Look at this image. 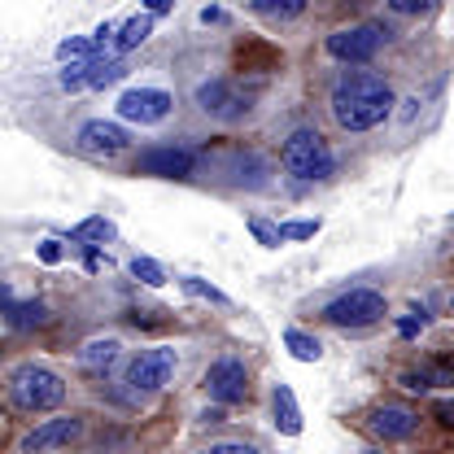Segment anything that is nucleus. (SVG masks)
<instances>
[{
    "label": "nucleus",
    "mask_w": 454,
    "mask_h": 454,
    "mask_svg": "<svg viewBox=\"0 0 454 454\" xmlns=\"http://www.w3.org/2000/svg\"><path fill=\"white\" fill-rule=\"evenodd\" d=\"M385 293H376V288H349V293H340L333 297L328 306H324V319L328 324H337V328H367V324H376V319H385Z\"/></svg>",
    "instance_id": "obj_5"
},
{
    "label": "nucleus",
    "mask_w": 454,
    "mask_h": 454,
    "mask_svg": "<svg viewBox=\"0 0 454 454\" xmlns=\"http://www.w3.org/2000/svg\"><path fill=\"white\" fill-rule=\"evenodd\" d=\"M271 411H276V433L284 437H301V406L288 385H276L271 389Z\"/></svg>",
    "instance_id": "obj_15"
},
{
    "label": "nucleus",
    "mask_w": 454,
    "mask_h": 454,
    "mask_svg": "<svg viewBox=\"0 0 454 454\" xmlns=\"http://www.w3.org/2000/svg\"><path fill=\"white\" fill-rule=\"evenodd\" d=\"M367 428H372V437H380V442H411V437L419 433V415H415L411 406L385 402V406H376V411L367 415Z\"/></svg>",
    "instance_id": "obj_13"
},
{
    "label": "nucleus",
    "mask_w": 454,
    "mask_h": 454,
    "mask_svg": "<svg viewBox=\"0 0 454 454\" xmlns=\"http://www.w3.org/2000/svg\"><path fill=\"white\" fill-rule=\"evenodd\" d=\"M79 437H83V419H79V415H61V419L35 424V428L18 442V450L22 454H49V450L70 446V442H79Z\"/></svg>",
    "instance_id": "obj_11"
},
{
    "label": "nucleus",
    "mask_w": 454,
    "mask_h": 454,
    "mask_svg": "<svg viewBox=\"0 0 454 454\" xmlns=\"http://www.w3.org/2000/svg\"><path fill=\"white\" fill-rule=\"evenodd\" d=\"M149 35H153V13H136V18H127V22L118 27L114 49H118V53H131V49H140Z\"/></svg>",
    "instance_id": "obj_16"
},
{
    "label": "nucleus",
    "mask_w": 454,
    "mask_h": 454,
    "mask_svg": "<svg viewBox=\"0 0 454 454\" xmlns=\"http://www.w3.org/2000/svg\"><path fill=\"white\" fill-rule=\"evenodd\" d=\"M284 349H288L297 363H319V358H324L319 337H310V333H301V328H284Z\"/></svg>",
    "instance_id": "obj_20"
},
{
    "label": "nucleus",
    "mask_w": 454,
    "mask_h": 454,
    "mask_svg": "<svg viewBox=\"0 0 454 454\" xmlns=\"http://www.w3.org/2000/svg\"><path fill=\"white\" fill-rule=\"evenodd\" d=\"M197 110L219 118V122H240L254 110V101L236 79H206V83H197Z\"/></svg>",
    "instance_id": "obj_7"
},
{
    "label": "nucleus",
    "mask_w": 454,
    "mask_h": 454,
    "mask_svg": "<svg viewBox=\"0 0 454 454\" xmlns=\"http://www.w3.org/2000/svg\"><path fill=\"white\" fill-rule=\"evenodd\" d=\"M201 389L210 394V402H219V406H236V402H245L249 397V367L240 363V358H215L210 367H206V376H201Z\"/></svg>",
    "instance_id": "obj_8"
},
{
    "label": "nucleus",
    "mask_w": 454,
    "mask_h": 454,
    "mask_svg": "<svg viewBox=\"0 0 454 454\" xmlns=\"http://www.w3.org/2000/svg\"><path fill=\"white\" fill-rule=\"evenodd\" d=\"M319 219H293V223H280V236L284 240H310V236H319Z\"/></svg>",
    "instance_id": "obj_26"
},
{
    "label": "nucleus",
    "mask_w": 454,
    "mask_h": 454,
    "mask_svg": "<svg viewBox=\"0 0 454 454\" xmlns=\"http://www.w3.org/2000/svg\"><path fill=\"white\" fill-rule=\"evenodd\" d=\"M424 372H428L433 385H454V358H437V363H428Z\"/></svg>",
    "instance_id": "obj_30"
},
{
    "label": "nucleus",
    "mask_w": 454,
    "mask_h": 454,
    "mask_svg": "<svg viewBox=\"0 0 454 454\" xmlns=\"http://www.w3.org/2000/svg\"><path fill=\"white\" fill-rule=\"evenodd\" d=\"M197 454H258V450H254V446H245V442H219V446L197 450Z\"/></svg>",
    "instance_id": "obj_32"
},
{
    "label": "nucleus",
    "mask_w": 454,
    "mask_h": 454,
    "mask_svg": "<svg viewBox=\"0 0 454 454\" xmlns=\"http://www.w3.org/2000/svg\"><path fill=\"white\" fill-rule=\"evenodd\" d=\"M419 328H428V310L415 301V306H411V315H402V319H397V337L411 340V337H419Z\"/></svg>",
    "instance_id": "obj_25"
},
{
    "label": "nucleus",
    "mask_w": 454,
    "mask_h": 454,
    "mask_svg": "<svg viewBox=\"0 0 454 454\" xmlns=\"http://www.w3.org/2000/svg\"><path fill=\"white\" fill-rule=\"evenodd\" d=\"M114 240V223L110 219H101V215H92V219H83L79 227H70V245H88V249H97V245H106Z\"/></svg>",
    "instance_id": "obj_19"
},
{
    "label": "nucleus",
    "mask_w": 454,
    "mask_h": 454,
    "mask_svg": "<svg viewBox=\"0 0 454 454\" xmlns=\"http://www.w3.org/2000/svg\"><path fill=\"white\" fill-rule=\"evenodd\" d=\"M367 454H380V450H367Z\"/></svg>",
    "instance_id": "obj_38"
},
{
    "label": "nucleus",
    "mask_w": 454,
    "mask_h": 454,
    "mask_svg": "<svg viewBox=\"0 0 454 454\" xmlns=\"http://www.w3.org/2000/svg\"><path fill=\"white\" fill-rule=\"evenodd\" d=\"M118 79H127V61H118V57H92L88 61V88H114Z\"/></svg>",
    "instance_id": "obj_18"
},
{
    "label": "nucleus",
    "mask_w": 454,
    "mask_h": 454,
    "mask_svg": "<svg viewBox=\"0 0 454 454\" xmlns=\"http://www.w3.org/2000/svg\"><path fill=\"white\" fill-rule=\"evenodd\" d=\"M57 83H61L66 92H79V88H88V61H83V66H66Z\"/></svg>",
    "instance_id": "obj_29"
},
{
    "label": "nucleus",
    "mask_w": 454,
    "mask_h": 454,
    "mask_svg": "<svg viewBox=\"0 0 454 454\" xmlns=\"http://www.w3.org/2000/svg\"><path fill=\"white\" fill-rule=\"evenodd\" d=\"M450 310H454V297H450Z\"/></svg>",
    "instance_id": "obj_39"
},
{
    "label": "nucleus",
    "mask_w": 454,
    "mask_h": 454,
    "mask_svg": "<svg viewBox=\"0 0 454 454\" xmlns=\"http://www.w3.org/2000/svg\"><path fill=\"white\" fill-rule=\"evenodd\" d=\"M175 106V97L162 92V88H127L122 97H118V118L122 122H140V127H149V122H162Z\"/></svg>",
    "instance_id": "obj_10"
},
{
    "label": "nucleus",
    "mask_w": 454,
    "mask_h": 454,
    "mask_svg": "<svg viewBox=\"0 0 454 454\" xmlns=\"http://www.w3.org/2000/svg\"><path fill=\"white\" fill-rule=\"evenodd\" d=\"M280 167L293 179H301V184H319V179H328L337 170V158H333V145L315 127H297L280 145Z\"/></svg>",
    "instance_id": "obj_2"
},
{
    "label": "nucleus",
    "mask_w": 454,
    "mask_h": 454,
    "mask_svg": "<svg viewBox=\"0 0 454 454\" xmlns=\"http://www.w3.org/2000/svg\"><path fill=\"white\" fill-rule=\"evenodd\" d=\"M385 40H389V31L380 22H354V27H340L328 35V57L349 61V66H367L385 49Z\"/></svg>",
    "instance_id": "obj_6"
},
{
    "label": "nucleus",
    "mask_w": 454,
    "mask_h": 454,
    "mask_svg": "<svg viewBox=\"0 0 454 454\" xmlns=\"http://www.w3.org/2000/svg\"><path fill=\"white\" fill-rule=\"evenodd\" d=\"M249 231H254V240L262 245V249H280V227H271L267 219H249Z\"/></svg>",
    "instance_id": "obj_27"
},
{
    "label": "nucleus",
    "mask_w": 454,
    "mask_h": 454,
    "mask_svg": "<svg viewBox=\"0 0 454 454\" xmlns=\"http://www.w3.org/2000/svg\"><path fill=\"white\" fill-rule=\"evenodd\" d=\"M192 170H197V153L188 145H149L136 158V175L149 179H188Z\"/></svg>",
    "instance_id": "obj_9"
},
{
    "label": "nucleus",
    "mask_w": 454,
    "mask_h": 454,
    "mask_svg": "<svg viewBox=\"0 0 454 454\" xmlns=\"http://www.w3.org/2000/svg\"><path fill=\"white\" fill-rule=\"evenodd\" d=\"M175 367H179V358H175V349H167V345H158V349H140V354L127 363L122 385H127L136 397L162 394L170 380H175Z\"/></svg>",
    "instance_id": "obj_4"
},
{
    "label": "nucleus",
    "mask_w": 454,
    "mask_h": 454,
    "mask_svg": "<svg viewBox=\"0 0 454 454\" xmlns=\"http://www.w3.org/2000/svg\"><path fill=\"white\" fill-rule=\"evenodd\" d=\"M40 262H49V267L61 262V240H40Z\"/></svg>",
    "instance_id": "obj_33"
},
{
    "label": "nucleus",
    "mask_w": 454,
    "mask_h": 454,
    "mask_svg": "<svg viewBox=\"0 0 454 454\" xmlns=\"http://www.w3.org/2000/svg\"><path fill=\"white\" fill-rule=\"evenodd\" d=\"M328 110H333L340 131H372L394 110V88L376 70H349L345 79H337Z\"/></svg>",
    "instance_id": "obj_1"
},
{
    "label": "nucleus",
    "mask_w": 454,
    "mask_h": 454,
    "mask_svg": "<svg viewBox=\"0 0 454 454\" xmlns=\"http://www.w3.org/2000/svg\"><path fill=\"white\" fill-rule=\"evenodd\" d=\"M170 4H175V0H145V13H153V18H158V13H167Z\"/></svg>",
    "instance_id": "obj_36"
},
{
    "label": "nucleus",
    "mask_w": 454,
    "mask_h": 454,
    "mask_svg": "<svg viewBox=\"0 0 454 454\" xmlns=\"http://www.w3.org/2000/svg\"><path fill=\"white\" fill-rule=\"evenodd\" d=\"M127 271H131V276H136L140 284H149V288H162V284H167L162 262H153V258H145V254H136V258L127 262Z\"/></svg>",
    "instance_id": "obj_23"
},
{
    "label": "nucleus",
    "mask_w": 454,
    "mask_h": 454,
    "mask_svg": "<svg viewBox=\"0 0 454 454\" xmlns=\"http://www.w3.org/2000/svg\"><path fill=\"white\" fill-rule=\"evenodd\" d=\"M4 324H9L13 333L44 328V324H49V306H44V301H13V293H4Z\"/></svg>",
    "instance_id": "obj_14"
},
{
    "label": "nucleus",
    "mask_w": 454,
    "mask_h": 454,
    "mask_svg": "<svg viewBox=\"0 0 454 454\" xmlns=\"http://www.w3.org/2000/svg\"><path fill=\"white\" fill-rule=\"evenodd\" d=\"M114 35H118V27H114V22H101V27L92 31V40H97V49H101L106 40H114Z\"/></svg>",
    "instance_id": "obj_35"
},
{
    "label": "nucleus",
    "mask_w": 454,
    "mask_h": 454,
    "mask_svg": "<svg viewBox=\"0 0 454 454\" xmlns=\"http://www.w3.org/2000/svg\"><path fill=\"white\" fill-rule=\"evenodd\" d=\"M118 337H97V340H88L83 349H79V363L83 367H92V372H106V367H114L118 363Z\"/></svg>",
    "instance_id": "obj_17"
},
{
    "label": "nucleus",
    "mask_w": 454,
    "mask_h": 454,
    "mask_svg": "<svg viewBox=\"0 0 454 454\" xmlns=\"http://www.w3.org/2000/svg\"><path fill=\"white\" fill-rule=\"evenodd\" d=\"M310 0H254V13L258 18H271V22H288V18H301Z\"/></svg>",
    "instance_id": "obj_21"
},
{
    "label": "nucleus",
    "mask_w": 454,
    "mask_h": 454,
    "mask_svg": "<svg viewBox=\"0 0 454 454\" xmlns=\"http://www.w3.org/2000/svg\"><path fill=\"white\" fill-rule=\"evenodd\" d=\"M433 411H437V419H442V424H450V428H454V397H442Z\"/></svg>",
    "instance_id": "obj_34"
},
{
    "label": "nucleus",
    "mask_w": 454,
    "mask_h": 454,
    "mask_svg": "<svg viewBox=\"0 0 454 454\" xmlns=\"http://www.w3.org/2000/svg\"><path fill=\"white\" fill-rule=\"evenodd\" d=\"M74 140H79V149L88 158H118L131 145V136L122 131V122H110V118H88Z\"/></svg>",
    "instance_id": "obj_12"
},
{
    "label": "nucleus",
    "mask_w": 454,
    "mask_h": 454,
    "mask_svg": "<svg viewBox=\"0 0 454 454\" xmlns=\"http://www.w3.org/2000/svg\"><path fill=\"white\" fill-rule=\"evenodd\" d=\"M9 402L18 411H53L66 402V380L44 363H18L9 372Z\"/></svg>",
    "instance_id": "obj_3"
},
{
    "label": "nucleus",
    "mask_w": 454,
    "mask_h": 454,
    "mask_svg": "<svg viewBox=\"0 0 454 454\" xmlns=\"http://www.w3.org/2000/svg\"><path fill=\"white\" fill-rule=\"evenodd\" d=\"M389 9L402 13V18H419V13H433L437 0H389Z\"/></svg>",
    "instance_id": "obj_28"
},
{
    "label": "nucleus",
    "mask_w": 454,
    "mask_h": 454,
    "mask_svg": "<svg viewBox=\"0 0 454 454\" xmlns=\"http://www.w3.org/2000/svg\"><path fill=\"white\" fill-rule=\"evenodd\" d=\"M92 57H97V40L70 35V40L57 44V61H61V66H83V61H92Z\"/></svg>",
    "instance_id": "obj_22"
},
{
    "label": "nucleus",
    "mask_w": 454,
    "mask_h": 454,
    "mask_svg": "<svg viewBox=\"0 0 454 454\" xmlns=\"http://www.w3.org/2000/svg\"><path fill=\"white\" fill-rule=\"evenodd\" d=\"M201 22H223V9H201Z\"/></svg>",
    "instance_id": "obj_37"
},
{
    "label": "nucleus",
    "mask_w": 454,
    "mask_h": 454,
    "mask_svg": "<svg viewBox=\"0 0 454 454\" xmlns=\"http://www.w3.org/2000/svg\"><path fill=\"white\" fill-rule=\"evenodd\" d=\"M179 288H184L188 297H201V301H215V306H231V297H227L223 288H215V284L197 280V276H184V280H179Z\"/></svg>",
    "instance_id": "obj_24"
},
{
    "label": "nucleus",
    "mask_w": 454,
    "mask_h": 454,
    "mask_svg": "<svg viewBox=\"0 0 454 454\" xmlns=\"http://www.w3.org/2000/svg\"><path fill=\"white\" fill-rule=\"evenodd\" d=\"M402 389H411V394H428L433 389V380H428V372L419 367V372H402Z\"/></svg>",
    "instance_id": "obj_31"
}]
</instances>
